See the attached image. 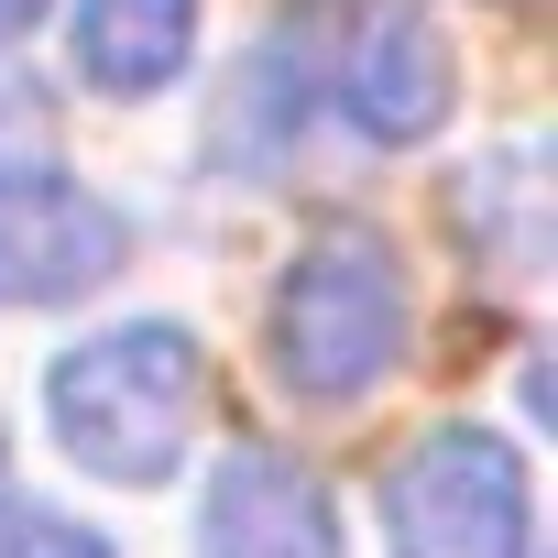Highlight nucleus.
<instances>
[{
  "mask_svg": "<svg viewBox=\"0 0 558 558\" xmlns=\"http://www.w3.org/2000/svg\"><path fill=\"white\" fill-rule=\"evenodd\" d=\"M0 482H12V449H0Z\"/></svg>",
  "mask_w": 558,
  "mask_h": 558,
  "instance_id": "obj_13",
  "label": "nucleus"
},
{
  "mask_svg": "<svg viewBox=\"0 0 558 558\" xmlns=\"http://www.w3.org/2000/svg\"><path fill=\"white\" fill-rule=\"evenodd\" d=\"M525 536L536 493L493 427H427L384 471V558H525Z\"/></svg>",
  "mask_w": 558,
  "mask_h": 558,
  "instance_id": "obj_4",
  "label": "nucleus"
},
{
  "mask_svg": "<svg viewBox=\"0 0 558 558\" xmlns=\"http://www.w3.org/2000/svg\"><path fill=\"white\" fill-rule=\"evenodd\" d=\"M197 56V0H77V66L110 99L175 88Z\"/></svg>",
  "mask_w": 558,
  "mask_h": 558,
  "instance_id": "obj_8",
  "label": "nucleus"
},
{
  "mask_svg": "<svg viewBox=\"0 0 558 558\" xmlns=\"http://www.w3.org/2000/svg\"><path fill=\"white\" fill-rule=\"evenodd\" d=\"M56 186V121L23 77H0V197H34Z\"/></svg>",
  "mask_w": 558,
  "mask_h": 558,
  "instance_id": "obj_10",
  "label": "nucleus"
},
{
  "mask_svg": "<svg viewBox=\"0 0 558 558\" xmlns=\"http://www.w3.org/2000/svg\"><path fill=\"white\" fill-rule=\"evenodd\" d=\"M405 340H416V296L373 230H318L286 263V286H274V384L296 405H362L373 384H395Z\"/></svg>",
  "mask_w": 558,
  "mask_h": 558,
  "instance_id": "obj_2",
  "label": "nucleus"
},
{
  "mask_svg": "<svg viewBox=\"0 0 558 558\" xmlns=\"http://www.w3.org/2000/svg\"><path fill=\"white\" fill-rule=\"evenodd\" d=\"M460 230L504 263V274H536L547 263V175H536V154L514 143V154H493L482 175H460Z\"/></svg>",
  "mask_w": 558,
  "mask_h": 558,
  "instance_id": "obj_9",
  "label": "nucleus"
},
{
  "mask_svg": "<svg viewBox=\"0 0 558 558\" xmlns=\"http://www.w3.org/2000/svg\"><path fill=\"white\" fill-rule=\"evenodd\" d=\"M197 558H340V504L286 449H230L197 504Z\"/></svg>",
  "mask_w": 558,
  "mask_h": 558,
  "instance_id": "obj_6",
  "label": "nucleus"
},
{
  "mask_svg": "<svg viewBox=\"0 0 558 558\" xmlns=\"http://www.w3.org/2000/svg\"><path fill=\"white\" fill-rule=\"evenodd\" d=\"M121 252H132V219L88 186L0 197V307H77L121 274Z\"/></svg>",
  "mask_w": 558,
  "mask_h": 558,
  "instance_id": "obj_5",
  "label": "nucleus"
},
{
  "mask_svg": "<svg viewBox=\"0 0 558 558\" xmlns=\"http://www.w3.org/2000/svg\"><path fill=\"white\" fill-rule=\"evenodd\" d=\"M45 23V0H0V45H12V34H34Z\"/></svg>",
  "mask_w": 558,
  "mask_h": 558,
  "instance_id": "obj_12",
  "label": "nucleus"
},
{
  "mask_svg": "<svg viewBox=\"0 0 558 558\" xmlns=\"http://www.w3.org/2000/svg\"><path fill=\"white\" fill-rule=\"evenodd\" d=\"M197 405H208V362L175 318H121V329L56 351V373H45L56 449L88 482H121V493L175 482V460L197 438Z\"/></svg>",
  "mask_w": 558,
  "mask_h": 558,
  "instance_id": "obj_1",
  "label": "nucleus"
},
{
  "mask_svg": "<svg viewBox=\"0 0 558 558\" xmlns=\"http://www.w3.org/2000/svg\"><path fill=\"white\" fill-rule=\"evenodd\" d=\"M307 56H318V110H340L362 143H427L460 99L449 34L416 0H307Z\"/></svg>",
  "mask_w": 558,
  "mask_h": 558,
  "instance_id": "obj_3",
  "label": "nucleus"
},
{
  "mask_svg": "<svg viewBox=\"0 0 558 558\" xmlns=\"http://www.w3.org/2000/svg\"><path fill=\"white\" fill-rule=\"evenodd\" d=\"M307 121H318V56H307V12H296V23H274V34L241 56V77L219 88L208 154H219L230 175H263V165H286V154L307 143Z\"/></svg>",
  "mask_w": 558,
  "mask_h": 558,
  "instance_id": "obj_7",
  "label": "nucleus"
},
{
  "mask_svg": "<svg viewBox=\"0 0 558 558\" xmlns=\"http://www.w3.org/2000/svg\"><path fill=\"white\" fill-rule=\"evenodd\" d=\"M0 558H110V536H88L77 514H0Z\"/></svg>",
  "mask_w": 558,
  "mask_h": 558,
  "instance_id": "obj_11",
  "label": "nucleus"
}]
</instances>
